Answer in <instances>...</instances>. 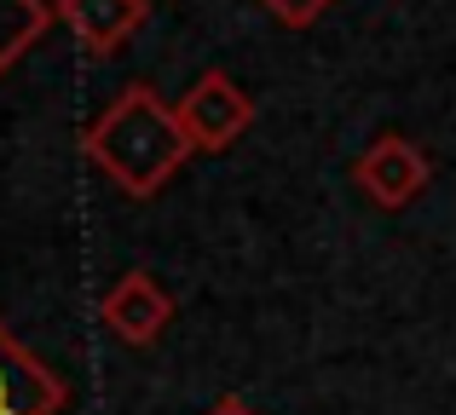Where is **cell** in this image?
Masks as SVG:
<instances>
[{
	"label": "cell",
	"mask_w": 456,
	"mask_h": 415,
	"mask_svg": "<svg viewBox=\"0 0 456 415\" xmlns=\"http://www.w3.org/2000/svg\"><path fill=\"white\" fill-rule=\"evenodd\" d=\"M81 156L104 173L122 196H156L191 162L174 104L156 87L134 81L99 110V122L81 133Z\"/></svg>",
	"instance_id": "1"
},
{
	"label": "cell",
	"mask_w": 456,
	"mask_h": 415,
	"mask_svg": "<svg viewBox=\"0 0 456 415\" xmlns=\"http://www.w3.org/2000/svg\"><path fill=\"white\" fill-rule=\"evenodd\" d=\"M174 116H179L185 145L214 156V150H232L237 139L255 127V92L237 76H225V69H202V76L191 81V92L174 104Z\"/></svg>",
	"instance_id": "2"
},
{
	"label": "cell",
	"mask_w": 456,
	"mask_h": 415,
	"mask_svg": "<svg viewBox=\"0 0 456 415\" xmlns=\"http://www.w3.org/2000/svg\"><path fill=\"white\" fill-rule=\"evenodd\" d=\"M353 180L376 208H411L416 196L428 191V180H434V162H428V150L416 145V139L381 133V139H370V145L358 150Z\"/></svg>",
	"instance_id": "3"
},
{
	"label": "cell",
	"mask_w": 456,
	"mask_h": 415,
	"mask_svg": "<svg viewBox=\"0 0 456 415\" xmlns=\"http://www.w3.org/2000/svg\"><path fill=\"white\" fill-rule=\"evenodd\" d=\"M99 317L127 347H156V340L167 335V323H174V294H167L151 271H122V277L99 294Z\"/></svg>",
	"instance_id": "4"
},
{
	"label": "cell",
	"mask_w": 456,
	"mask_h": 415,
	"mask_svg": "<svg viewBox=\"0 0 456 415\" xmlns=\"http://www.w3.org/2000/svg\"><path fill=\"white\" fill-rule=\"evenodd\" d=\"M69 387L0 323V415H64Z\"/></svg>",
	"instance_id": "5"
},
{
	"label": "cell",
	"mask_w": 456,
	"mask_h": 415,
	"mask_svg": "<svg viewBox=\"0 0 456 415\" xmlns=\"http://www.w3.org/2000/svg\"><path fill=\"white\" fill-rule=\"evenodd\" d=\"M151 0H58V18L87 52H122V41L145 23Z\"/></svg>",
	"instance_id": "6"
},
{
	"label": "cell",
	"mask_w": 456,
	"mask_h": 415,
	"mask_svg": "<svg viewBox=\"0 0 456 415\" xmlns=\"http://www.w3.org/2000/svg\"><path fill=\"white\" fill-rule=\"evenodd\" d=\"M58 0H0V76L29 58V46L53 29Z\"/></svg>",
	"instance_id": "7"
},
{
	"label": "cell",
	"mask_w": 456,
	"mask_h": 415,
	"mask_svg": "<svg viewBox=\"0 0 456 415\" xmlns=\"http://www.w3.org/2000/svg\"><path fill=\"white\" fill-rule=\"evenodd\" d=\"M260 6L278 23H289V29H306V23H318L323 12H330V0H260Z\"/></svg>",
	"instance_id": "8"
},
{
	"label": "cell",
	"mask_w": 456,
	"mask_h": 415,
	"mask_svg": "<svg viewBox=\"0 0 456 415\" xmlns=\"http://www.w3.org/2000/svg\"><path fill=\"white\" fill-rule=\"evenodd\" d=\"M208 415H260V410L248 404V398H232V393H225V398H214V404H208Z\"/></svg>",
	"instance_id": "9"
}]
</instances>
